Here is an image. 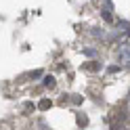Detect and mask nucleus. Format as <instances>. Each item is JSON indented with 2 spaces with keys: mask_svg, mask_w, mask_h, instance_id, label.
Masks as SVG:
<instances>
[{
  "mask_svg": "<svg viewBox=\"0 0 130 130\" xmlns=\"http://www.w3.org/2000/svg\"><path fill=\"white\" fill-rule=\"evenodd\" d=\"M116 57H118V63L122 65V67H128V69H130V42H128V44H122V46L118 48Z\"/></svg>",
  "mask_w": 130,
  "mask_h": 130,
  "instance_id": "f257e3e1",
  "label": "nucleus"
},
{
  "mask_svg": "<svg viewBox=\"0 0 130 130\" xmlns=\"http://www.w3.org/2000/svg\"><path fill=\"white\" fill-rule=\"evenodd\" d=\"M51 105H53L51 101H48V99H44V101H40V103H38V109H42V111H46V109H51Z\"/></svg>",
  "mask_w": 130,
  "mask_h": 130,
  "instance_id": "f03ea898",
  "label": "nucleus"
},
{
  "mask_svg": "<svg viewBox=\"0 0 130 130\" xmlns=\"http://www.w3.org/2000/svg\"><path fill=\"white\" fill-rule=\"evenodd\" d=\"M55 84H57V82H55L53 76H46V78H44V86H46V88H55Z\"/></svg>",
  "mask_w": 130,
  "mask_h": 130,
  "instance_id": "7ed1b4c3",
  "label": "nucleus"
},
{
  "mask_svg": "<svg viewBox=\"0 0 130 130\" xmlns=\"http://www.w3.org/2000/svg\"><path fill=\"white\" fill-rule=\"evenodd\" d=\"M78 124H80V126H86V124H88V120H86L84 116H78Z\"/></svg>",
  "mask_w": 130,
  "mask_h": 130,
  "instance_id": "20e7f679",
  "label": "nucleus"
},
{
  "mask_svg": "<svg viewBox=\"0 0 130 130\" xmlns=\"http://www.w3.org/2000/svg\"><path fill=\"white\" fill-rule=\"evenodd\" d=\"M86 69L88 71H94V69H99V67H96V63H86Z\"/></svg>",
  "mask_w": 130,
  "mask_h": 130,
  "instance_id": "39448f33",
  "label": "nucleus"
},
{
  "mask_svg": "<svg viewBox=\"0 0 130 130\" xmlns=\"http://www.w3.org/2000/svg\"><path fill=\"white\" fill-rule=\"evenodd\" d=\"M128 107H130V99H128Z\"/></svg>",
  "mask_w": 130,
  "mask_h": 130,
  "instance_id": "423d86ee",
  "label": "nucleus"
}]
</instances>
